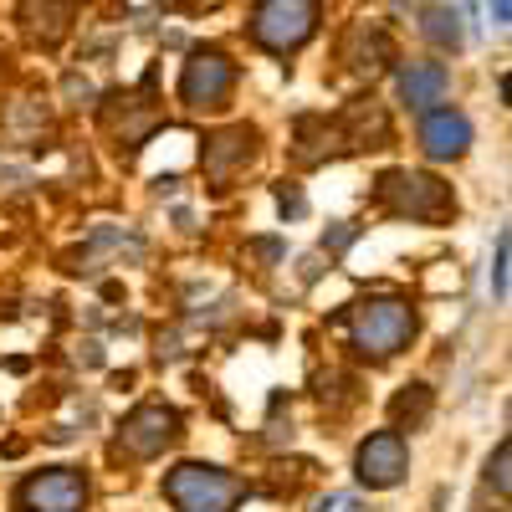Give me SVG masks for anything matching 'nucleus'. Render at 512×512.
<instances>
[{
  "label": "nucleus",
  "instance_id": "9b49d317",
  "mask_svg": "<svg viewBox=\"0 0 512 512\" xmlns=\"http://www.w3.org/2000/svg\"><path fill=\"white\" fill-rule=\"evenodd\" d=\"M395 88H400V103H405V108L425 113V108L446 103V93H451V72H446L441 62H405V67L395 72Z\"/></svg>",
  "mask_w": 512,
  "mask_h": 512
},
{
  "label": "nucleus",
  "instance_id": "aec40b11",
  "mask_svg": "<svg viewBox=\"0 0 512 512\" xmlns=\"http://www.w3.org/2000/svg\"><path fill=\"white\" fill-rule=\"evenodd\" d=\"M507 16H512V0H492V21L507 26Z\"/></svg>",
  "mask_w": 512,
  "mask_h": 512
},
{
  "label": "nucleus",
  "instance_id": "9d476101",
  "mask_svg": "<svg viewBox=\"0 0 512 512\" xmlns=\"http://www.w3.org/2000/svg\"><path fill=\"white\" fill-rule=\"evenodd\" d=\"M472 149V118L456 108H425L420 113V154L431 164H456Z\"/></svg>",
  "mask_w": 512,
  "mask_h": 512
},
{
  "label": "nucleus",
  "instance_id": "f03ea898",
  "mask_svg": "<svg viewBox=\"0 0 512 512\" xmlns=\"http://www.w3.org/2000/svg\"><path fill=\"white\" fill-rule=\"evenodd\" d=\"M246 482L216 461H180L164 472V502L175 512H236Z\"/></svg>",
  "mask_w": 512,
  "mask_h": 512
},
{
  "label": "nucleus",
  "instance_id": "f257e3e1",
  "mask_svg": "<svg viewBox=\"0 0 512 512\" xmlns=\"http://www.w3.org/2000/svg\"><path fill=\"white\" fill-rule=\"evenodd\" d=\"M338 323H344L354 354L369 359V364H384V359L405 354L415 344V333H420V313H415V303H405V297H364V303H354Z\"/></svg>",
  "mask_w": 512,
  "mask_h": 512
},
{
  "label": "nucleus",
  "instance_id": "dca6fc26",
  "mask_svg": "<svg viewBox=\"0 0 512 512\" xmlns=\"http://www.w3.org/2000/svg\"><path fill=\"white\" fill-rule=\"evenodd\" d=\"M487 487H492L497 497L512 492V441H497V451L487 456Z\"/></svg>",
  "mask_w": 512,
  "mask_h": 512
},
{
  "label": "nucleus",
  "instance_id": "6ab92c4d",
  "mask_svg": "<svg viewBox=\"0 0 512 512\" xmlns=\"http://www.w3.org/2000/svg\"><path fill=\"white\" fill-rule=\"evenodd\" d=\"M169 6H180V11H210V6H221V0H169Z\"/></svg>",
  "mask_w": 512,
  "mask_h": 512
},
{
  "label": "nucleus",
  "instance_id": "423d86ee",
  "mask_svg": "<svg viewBox=\"0 0 512 512\" xmlns=\"http://www.w3.org/2000/svg\"><path fill=\"white\" fill-rule=\"evenodd\" d=\"M256 154H262V134H256L251 123H231V128H221V134H210L200 144V175H205L210 190L221 195L256 164Z\"/></svg>",
  "mask_w": 512,
  "mask_h": 512
},
{
  "label": "nucleus",
  "instance_id": "7ed1b4c3",
  "mask_svg": "<svg viewBox=\"0 0 512 512\" xmlns=\"http://www.w3.org/2000/svg\"><path fill=\"white\" fill-rule=\"evenodd\" d=\"M374 200L390 210L395 221H420V226H441V221L456 216L451 185L436 180V175H420V169H390V175H379Z\"/></svg>",
  "mask_w": 512,
  "mask_h": 512
},
{
  "label": "nucleus",
  "instance_id": "f3484780",
  "mask_svg": "<svg viewBox=\"0 0 512 512\" xmlns=\"http://www.w3.org/2000/svg\"><path fill=\"white\" fill-rule=\"evenodd\" d=\"M507 267H512V236H497V262H492V297L507 303Z\"/></svg>",
  "mask_w": 512,
  "mask_h": 512
},
{
  "label": "nucleus",
  "instance_id": "1a4fd4ad",
  "mask_svg": "<svg viewBox=\"0 0 512 512\" xmlns=\"http://www.w3.org/2000/svg\"><path fill=\"white\" fill-rule=\"evenodd\" d=\"M405 472H410V446H405L400 431H374V436L359 441V451H354V477H359V487L390 492V487L405 482Z\"/></svg>",
  "mask_w": 512,
  "mask_h": 512
},
{
  "label": "nucleus",
  "instance_id": "ddd939ff",
  "mask_svg": "<svg viewBox=\"0 0 512 512\" xmlns=\"http://www.w3.org/2000/svg\"><path fill=\"white\" fill-rule=\"evenodd\" d=\"M21 21L41 47H57V41L72 31V6L67 0H41V6H21Z\"/></svg>",
  "mask_w": 512,
  "mask_h": 512
},
{
  "label": "nucleus",
  "instance_id": "2eb2a0df",
  "mask_svg": "<svg viewBox=\"0 0 512 512\" xmlns=\"http://www.w3.org/2000/svg\"><path fill=\"white\" fill-rule=\"evenodd\" d=\"M456 21H461V16H456L451 6H431V11H425V36H431L441 52H456V47H461V26H456Z\"/></svg>",
  "mask_w": 512,
  "mask_h": 512
},
{
  "label": "nucleus",
  "instance_id": "f8f14e48",
  "mask_svg": "<svg viewBox=\"0 0 512 512\" xmlns=\"http://www.w3.org/2000/svg\"><path fill=\"white\" fill-rule=\"evenodd\" d=\"M344 62H349L354 72H379L384 62H390V36H384V26H369V21H359V26L349 31Z\"/></svg>",
  "mask_w": 512,
  "mask_h": 512
},
{
  "label": "nucleus",
  "instance_id": "4468645a",
  "mask_svg": "<svg viewBox=\"0 0 512 512\" xmlns=\"http://www.w3.org/2000/svg\"><path fill=\"white\" fill-rule=\"evenodd\" d=\"M431 405H436L431 384H410V390H405V395H395V405H390L395 431H420V425L431 420Z\"/></svg>",
  "mask_w": 512,
  "mask_h": 512
},
{
  "label": "nucleus",
  "instance_id": "20e7f679",
  "mask_svg": "<svg viewBox=\"0 0 512 512\" xmlns=\"http://www.w3.org/2000/svg\"><path fill=\"white\" fill-rule=\"evenodd\" d=\"M318 36V0H262L251 11V41L272 57L303 52Z\"/></svg>",
  "mask_w": 512,
  "mask_h": 512
},
{
  "label": "nucleus",
  "instance_id": "6e6552de",
  "mask_svg": "<svg viewBox=\"0 0 512 512\" xmlns=\"http://www.w3.org/2000/svg\"><path fill=\"white\" fill-rule=\"evenodd\" d=\"M88 497H93V487H88V477H82L77 466H47V472H31L11 492L16 512H88Z\"/></svg>",
  "mask_w": 512,
  "mask_h": 512
},
{
  "label": "nucleus",
  "instance_id": "0eeeda50",
  "mask_svg": "<svg viewBox=\"0 0 512 512\" xmlns=\"http://www.w3.org/2000/svg\"><path fill=\"white\" fill-rule=\"evenodd\" d=\"M231 88H236V67L226 52L216 47H195L190 62L180 67V103L190 113H216L231 103Z\"/></svg>",
  "mask_w": 512,
  "mask_h": 512
},
{
  "label": "nucleus",
  "instance_id": "a211bd4d",
  "mask_svg": "<svg viewBox=\"0 0 512 512\" xmlns=\"http://www.w3.org/2000/svg\"><path fill=\"white\" fill-rule=\"evenodd\" d=\"M318 512H369V502H359V497H349V492H338V497H328Z\"/></svg>",
  "mask_w": 512,
  "mask_h": 512
},
{
  "label": "nucleus",
  "instance_id": "39448f33",
  "mask_svg": "<svg viewBox=\"0 0 512 512\" xmlns=\"http://www.w3.org/2000/svg\"><path fill=\"white\" fill-rule=\"evenodd\" d=\"M180 436H185V415L175 405L149 400V405L123 415L118 436H113V456H123V461H154V456H164L169 446H175Z\"/></svg>",
  "mask_w": 512,
  "mask_h": 512
}]
</instances>
